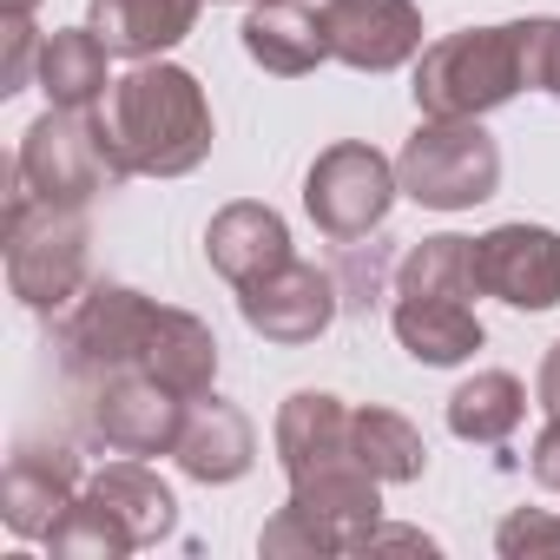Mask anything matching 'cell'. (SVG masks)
I'll return each instance as SVG.
<instances>
[{"instance_id": "cell-1", "label": "cell", "mask_w": 560, "mask_h": 560, "mask_svg": "<svg viewBox=\"0 0 560 560\" xmlns=\"http://www.w3.org/2000/svg\"><path fill=\"white\" fill-rule=\"evenodd\" d=\"M100 119H106L126 172L178 178L211 152V106H205L198 80L165 60H139L126 80H113V93L100 100Z\"/></svg>"}, {"instance_id": "cell-2", "label": "cell", "mask_w": 560, "mask_h": 560, "mask_svg": "<svg viewBox=\"0 0 560 560\" xmlns=\"http://www.w3.org/2000/svg\"><path fill=\"white\" fill-rule=\"evenodd\" d=\"M376 475L357 455H337L324 468L291 475V501L264 527V553H363L376 527Z\"/></svg>"}, {"instance_id": "cell-3", "label": "cell", "mask_w": 560, "mask_h": 560, "mask_svg": "<svg viewBox=\"0 0 560 560\" xmlns=\"http://www.w3.org/2000/svg\"><path fill=\"white\" fill-rule=\"evenodd\" d=\"M527 86V60H521V21L514 27H468L448 34L422 54L416 67V106L422 119H481L494 106H508Z\"/></svg>"}, {"instance_id": "cell-4", "label": "cell", "mask_w": 560, "mask_h": 560, "mask_svg": "<svg viewBox=\"0 0 560 560\" xmlns=\"http://www.w3.org/2000/svg\"><path fill=\"white\" fill-rule=\"evenodd\" d=\"M8 277L34 311H67L86 298V218L80 205H47L21 178L8 191Z\"/></svg>"}, {"instance_id": "cell-5", "label": "cell", "mask_w": 560, "mask_h": 560, "mask_svg": "<svg viewBox=\"0 0 560 560\" xmlns=\"http://www.w3.org/2000/svg\"><path fill=\"white\" fill-rule=\"evenodd\" d=\"M14 178H21L34 198H47V205H93L100 191H113V185L132 178V172H126V159L113 152V132H106L100 113H67V106H54L47 119L27 126V145H21Z\"/></svg>"}, {"instance_id": "cell-6", "label": "cell", "mask_w": 560, "mask_h": 560, "mask_svg": "<svg viewBox=\"0 0 560 560\" xmlns=\"http://www.w3.org/2000/svg\"><path fill=\"white\" fill-rule=\"evenodd\" d=\"M396 178L429 211H468V205L494 198L501 145L481 132V119H422V132L396 159Z\"/></svg>"}, {"instance_id": "cell-7", "label": "cell", "mask_w": 560, "mask_h": 560, "mask_svg": "<svg viewBox=\"0 0 560 560\" xmlns=\"http://www.w3.org/2000/svg\"><path fill=\"white\" fill-rule=\"evenodd\" d=\"M396 191H402L396 165H389L376 145H363V139L330 145V152L311 165V178H304V205H311L317 231H324V237H337V244L370 237V231L389 218Z\"/></svg>"}, {"instance_id": "cell-8", "label": "cell", "mask_w": 560, "mask_h": 560, "mask_svg": "<svg viewBox=\"0 0 560 560\" xmlns=\"http://www.w3.org/2000/svg\"><path fill=\"white\" fill-rule=\"evenodd\" d=\"M237 311L264 343H317L337 324V277L304 257H284L277 270L237 284Z\"/></svg>"}, {"instance_id": "cell-9", "label": "cell", "mask_w": 560, "mask_h": 560, "mask_svg": "<svg viewBox=\"0 0 560 560\" xmlns=\"http://www.w3.org/2000/svg\"><path fill=\"white\" fill-rule=\"evenodd\" d=\"M475 284L514 311L560 304V231L547 224H494L475 237Z\"/></svg>"}, {"instance_id": "cell-10", "label": "cell", "mask_w": 560, "mask_h": 560, "mask_svg": "<svg viewBox=\"0 0 560 560\" xmlns=\"http://www.w3.org/2000/svg\"><path fill=\"white\" fill-rule=\"evenodd\" d=\"M317 21H324L330 60L357 73H389L422 54V14L409 0H324Z\"/></svg>"}, {"instance_id": "cell-11", "label": "cell", "mask_w": 560, "mask_h": 560, "mask_svg": "<svg viewBox=\"0 0 560 560\" xmlns=\"http://www.w3.org/2000/svg\"><path fill=\"white\" fill-rule=\"evenodd\" d=\"M185 396H172L165 383L119 370L106 383H93V429L106 435V448L119 455H172L178 429H185Z\"/></svg>"}, {"instance_id": "cell-12", "label": "cell", "mask_w": 560, "mask_h": 560, "mask_svg": "<svg viewBox=\"0 0 560 560\" xmlns=\"http://www.w3.org/2000/svg\"><path fill=\"white\" fill-rule=\"evenodd\" d=\"M73 501H80V455L73 448H21L8 462V475H0V514L27 540H47Z\"/></svg>"}, {"instance_id": "cell-13", "label": "cell", "mask_w": 560, "mask_h": 560, "mask_svg": "<svg viewBox=\"0 0 560 560\" xmlns=\"http://www.w3.org/2000/svg\"><path fill=\"white\" fill-rule=\"evenodd\" d=\"M132 370L152 376V383H165L172 396L198 402V396H211V376H218V337H211L198 317L152 304V324H145V343H139V363H132ZM100 383H106V376H100Z\"/></svg>"}, {"instance_id": "cell-14", "label": "cell", "mask_w": 560, "mask_h": 560, "mask_svg": "<svg viewBox=\"0 0 560 560\" xmlns=\"http://www.w3.org/2000/svg\"><path fill=\"white\" fill-rule=\"evenodd\" d=\"M205 257H211L218 277H231V284H250V277H264V270H277V264L291 257V231H284V218H277L270 205L237 198V205H224V211L211 218Z\"/></svg>"}, {"instance_id": "cell-15", "label": "cell", "mask_w": 560, "mask_h": 560, "mask_svg": "<svg viewBox=\"0 0 560 560\" xmlns=\"http://www.w3.org/2000/svg\"><path fill=\"white\" fill-rule=\"evenodd\" d=\"M172 455H178V468L191 481H237L250 468V455H257V435H250L244 409H231L218 396H198L185 409V429H178Z\"/></svg>"}, {"instance_id": "cell-16", "label": "cell", "mask_w": 560, "mask_h": 560, "mask_svg": "<svg viewBox=\"0 0 560 560\" xmlns=\"http://www.w3.org/2000/svg\"><path fill=\"white\" fill-rule=\"evenodd\" d=\"M205 0H93L86 27L119 54V60H159L198 27Z\"/></svg>"}, {"instance_id": "cell-17", "label": "cell", "mask_w": 560, "mask_h": 560, "mask_svg": "<svg viewBox=\"0 0 560 560\" xmlns=\"http://www.w3.org/2000/svg\"><path fill=\"white\" fill-rule=\"evenodd\" d=\"M244 54L264 67V73H311L317 60H330V40H324V21L304 8V0H250V21H244Z\"/></svg>"}, {"instance_id": "cell-18", "label": "cell", "mask_w": 560, "mask_h": 560, "mask_svg": "<svg viewBox=\"0 0 560 560\" xmlns=\"http://www.w3.org/2000/svg\"><path fill=\"white\" fill-rule=\"evenodd\" d=\"M389 324H396L402 350L416 363H435V370L481 350V317L468 311V298H396Z\"/></svg>"}, {"instance_id": "cell-19", "label": "cell", "mask_w": 560, "mask_h": 560, "mask_svg": "<svg viewBox=\"0 0 560 560\" xmlns=\"http://www.w3.org/2000/svg\"><path fill=\"white\" fill-rule=\"evenodd\" d=\"M277 455H284V475H304V468H324L337 455H357L350 448V409L324 389H304L284 402L277 416Z\"/></svg>"}, {"instance_id": "cell-20", "label": "cell", "mask_w": 560, "mask_h": 560, "mask_svg": "<svg viewBox=\"0 0 560 560\" xmlns=\"http://www.w3.org/2000/svg\"><path fill=\"white\" fill-rule=\"evenodd\" d=\"M106 60H113V47L93 27H67V34L40 40V86H47V100L67 106V113H93L113 93Z\"/></svg>"}, {"instance_id": "cell-21", "label": "cell", "mask_w": 560, "mask_h": 560, "mask_svg": "<svg viewBox=\"0 0 560 560\" xmlns=\"http://www.w3.org/2000/svg\"><path fill=\"white\" fill-rule=\"evenodd\" d=\"M86 494L106 501V514L132 534V547H152V540H165L178 527V501H172V488L145 462H113L106 475H93Z\"/></svg>"}, {"instance_id": "cell-22", "label": "cell", "mask_w": 560, "mask_h": 560, "mask_svg": "<svg viewBox=\"0 0 560 560\" xmlns=\"http://www.w3.org/2000/svg\"><path fill=\"white\" fill-rule=\"evenodd\" d=\"M521 416H527V389L508 370H481L475 383H462L448 396V429L462 442H488L494 448V442H508L521 429Z\"/></svg>"}, {"instance_id": "cell-23", "label": "cell", "mask_w": 560, "mask_h": 560, "mask_svg": "<svg viewBox=\"0 0 560 560\" xmlns=\"http://www.w3.org/2000/svg\"><path fill=\"white\" fill-rule=\"evenodd\" d=\"M350 448L376 481H416L429 468L422 435L396 416V409H350Z\"/></svg>"}, {"instance_id": "cell-24", "label": "cell", "mask_w": 560, "mask_h": 560, "mask_svg": "<svg viewBox=\"0 0 560 560\" xmlns=\"http://www.w3.org/2000/svg\"><path fill=\"white\" fill-rule=\"evenodd\" d=\"M475 237H422L396 264V298H475Z\"/></svg>"}, {"instance_id": "cell-25", "label": "cell", "mask_w": 560, "mask_h": 560, "mask_svg": "<svg viewBox=\"0 0 560 560\" xmlns=\"http://www.w3.org/2000/svg\"><path fill=\"white\" fill-rule=\"evenodd\" d=\"M47 547H54V553H67V560H119V553H132V534L106 514V501L80 494V501L54 521Z\"/></svg>"}, {"instance_id": "cell-26", "label": "cell", "mask_w": 560, "mask_h": 560, "mask_svg": "<svg viewBox=\"0 0 560 560\" xmlns=\"http://www.w3.org/2000/svg\"><path fill=\"white\" fill-rule=\"evenodd\" d=\"M494 547H501L508 560H540V553H553V560H560V514L521 508V514H508V521H501Z\"/></svg>"}, {"instance_id": "cell-27", "label": "cell", "mask_w": 560, "mask_h": 560, "mask_svg": "<svg viewBox=\"0 0 560 560\" xmlns=\"http://www.w3.org/2000/svg\"><path fill=\"white\" fill-rule=\"evenodd\" d=\"M521 60H527V86L560 100V21H521Z\"/></svg>"}, {"instance_id": "cell-28", "label": "cell", "mask_w": 560, "mask_h": 560, "mask_svg": "<svg viewBox=\"0 0 560 560\" xmlns=\"http://www.w3.org/2000/svg\"><path fill=\"white\" fill-rule=\"evenodd\" d=\"M27 60H34V27H27V14H8V67H0V93L27 86Z\"/></svg>"}, {"instance_id": "cell-29", "label": "cell", "mask_w": 560, "mask_h": 560, "mask_svg": "<svg viewBox=\"0 0 560 560\" xmlns=\"http://www.w3.org/2000/svg\"><path fill=\"white\" fill-rule=\"evenodd\" d=\"M534 481L560 494V416H553V422L540 429V442H534Z\"/></svg>"}, {"instance_id": "cell-30", "label": "cell", "mask_w": 560, "mask_h": 560, "mask_svg": "<svg viewBox=\"0 0 560 560\" xmlns=\"http://www.w3.org/2000/svg\"><path fill=\"white\" fill-rule=\"evenodd\" d=\"M540 409L547 416H560V343L547 350V363H540Z\"/></svg>"}, {"instance_id": "cell-31", "label": "cell", "mask_w": 560, "mask_h": 560, "mask_svg": "<svg viewBox=\"0 0 560 560\" xmlns=\"http://www.w3.org/2000/svg\"><path fill=\"white\" fill-rule=\"evenodd\" d=\"M0 8H8V14H34V8H40V0H0Z\"/></svg>"}]
</instances>
